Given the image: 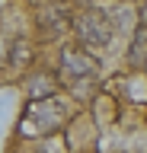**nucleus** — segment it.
Wrapping results in <instances>:
<instances>
[{"instance_id": "obj_3", "label": "nucleus", "mask_w": 147, "mask_h": 153, "mask_svg": "<svg viewBox=\"0 0 147 153\" xmlns=\"http://www.w3.org/2000/svg\"><path fill=\"white\" fill-rule=\"evenodd\" d=\"M99 70V64L87 51H77V48H64L61 51V74L74 76V80H90V76Z\"/></svg>"}, {"instance_id": "obj_2", "label": "nucleus", "mask_w": 147, "mask_h": 153, "mask_svg": "<svg viewBox=\"0 0 147 153\" xmlns=\"http://www.w3.org/2000/svg\"><path fill=\"white\" fill-rule=\"evenodd\" d=\"M74 29H77V38L87 48H106L109 38H112V26H109V16L99 13V10H87L74 19Z\"/></svg>"}, {"instance_id": "obj_5", "label": "nucleus", "mask_w": 147, "mask_h": 153, "mask_svg": "<svg viewBox=\"0 0 147 153\" xmlns=\"http://www.w3.org/2000/svg\"><path fill=\"white\" fill-rule=\"evenodd\" d=\"M128 61H131V67H144L147 64V26L137 29L134 42H131V51H128Z\"/></svg>"}, {"instance_id": "obj_7", "label": "nucleus", "mask_w": 147, "mask_h": 153, "mask_svg": "<svg viewBox=\"0 0 147 153\" xmlns=\"http://www.w3.org/2000/svg\"><path fill=\"white\" fill-rule=\"evenodd\" d=\"M141 22L147 26V3H141Z\"/></svg>"}, {"instance_id": "obj_6", "label": "nucleus", "mask_w": 147, "mask_h": 153, "mask_svg": "<svg viewBox=\"0 0 147 153\" xmlns=\"http://www.w3.org/2000/svg\"><path fill=\"white\" fill-rule=\"evenodd\" d=\"M22 54H26V42H16V51H13V61L19 64V61H22Z\"/></svg>"}, {"instance_id": "obj_1", "label": "nucleus", "mask_w": 147, "mask_h": 153, "mask_svg": "<svg viewBox=\"0 0 147 153\" xmlns=\"http://www.w3.org/2000/svg\"><path fill=\"white\" fill-rule=\"evenodd\" d=\"M64 102H61L58 96H35L29 105H26V112H22V121H19V131L22 134H48L54 131L61 121H64Z\"/></svg>"}, {"instance_id": "obj_4", "label": "nucleus", "mask_w": 147, "mask_h": 153, "mask_svg": "<svg viewBox=\"0 0 147 153\" xmlns=\"http://www.w3.org/2000/svg\"><path fill=\"white\" fill-rule=\"evenodd\" d=\"M39 26L42 32H64V26H67V13L61 7H48V10H42V16H39Z\"/></svg>"}]
</instances>
